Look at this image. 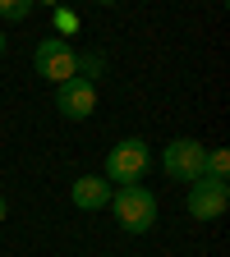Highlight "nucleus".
I'll list each match as a JSON object with an SVG mask.
<instances>
[{
    "label": "nucleus",
    "instance_id": "f257e3e1",
    "mask_svg": "<svg viewBox=\"0 0 230 257\" xmlns=\"http://www.w3.org/2000/svg\"><path fill=\"white\" fill-rule=\"evenodd\" d=\"M147 166H152V147H147L143 138H124V143H115V147L106 152L102 179H106L111 188H129V184H143Z\"/></svg>",
    "mask_w": 230,
    "mask_h": 257
},
{
    "label": "nucleus",
    "instance_id": "f03ea898",
    "mask_svg": "<svg viewBox=\"0 0 230 257\" xmlns=\"http://www.w3.org/2000/svg\"><path fill=\"white\" fill-rule=\"evenodd\" d=\"M111 211L120 220L124 234H147L157 225V193L143 188V184H129V188H115L111 193Z\"/></svg>",
    "mask_w": 230,
    "mask_h": 257
},
{
    "label": "nucleus",
    "instance_id": "7ed1b4c3",
    "mask_svg": "<svg viewBox=\"0 0 230 257\" xmlns=\"http://www.w3.org/2000/svg\"><path fill=\"white\" fill-rule=\"evenodd\" d=\"M74 46L64 42V37H42L37 51H32V69H37L46 83H69L74 78Z\"/></svg>",
    "mask_w": 230,
    "mask_h": 257
},
{
    "label": "nucleus",
    "instance_id": "20e7f679",
    "mask_svg": "<svg viewBox=\"0 0 230 257\" xmlns=\"http://www.w3.org/2000/svg\"><path fill=\"white\" fill-rule=\"evenodd\" d=\"M203 156H207V147L198 138H175V143H166V175L180 179V184L203 179Z\"/></svg>",
    "mask_w": 230,
    "mask_h": 257
},
{
    "label": "nucleus",
    "instance_id": "39448f33",
    "mask_svg": "<svg viewBox=\"0 0 230 257\" xmlns=\"http://www.w3.org/2000/svg\"><path fill=\"white\" fill-rule=\"evenodd\" d=\"M230 207V188L221 179H193L189 184V216L193 220H216Z\"/></svg>",
    "mask_w": 230,
    "mask_h": 257
},
{
    "label": "nucleus",
    "instance_id": "423d86ee",
    "mask_svg": "<svg viewBox=\"0 0 230 257\" xmlns=\"http://www.w3.org/2000/svg\"><path fill=\"white\" fill-rule=\"evenodd\" d=\"M55 101H60V110L69 115V119H88V115L97 110V87L83 83V78H69V83H60Z\"/></svg>",
    "mask_w": 230,
    "mask_h": 257
},
{
    "label": "nucleus",
    "instance_id": "0eeeda50",
    "mask_svg": "<svg viewBox=\"0 0 230 257\" xmlns=\"http://www.w3.org/2000/svg\"><path fill=\"white\" fill-rule=\"evenodd\" d=\"M111 193H115V188H111L102 175H83V179H74L69 198H74L79 211H102V207H111Z\"/></svg>",
    "mask_w": 230,
    "mask_h": 257
},
{
    "label": "nucleus",
    "instance_id": "6e6552de",
    "mask_svg": "<svg viewBox=\"0 0 230 257\" xmlns=\"http://www.w3.org/2000/svg\"><path fill=\"white\" fill-rule=\"evenodd\" d=\"M102 55H97V51H79L74 55V78H83V83H97V74H102Z\"/></svg>",
    "mask_w": 230,
    "mask_h": 257
},
{
    "label": "nucleus",
    "instance_id": "1a4fd4ad",
    "mask_svg": "<svg viewBox=\"0 0 230 257\" xmlns=\"http://www.w3.org/2000/svg\"><path fill=\"white\" fill-rule=\"evenodd\" d=\"M225 175H230V156H225L221 147H212V152L203 156V179H221V184H225Z\"/></svg>",
    "mask_w": 230,
    "mask_h": 257
},
{
    "label": "nucleus",
    "instance_id": "9d476101",
    "mask_svg": "<svg viewBox=\"0 0 230 257\" xmlns=\"http://www.w3.org/2000/svg\"><path fill=\"white\" fill-rule=\"evenodd\" d=\"M32 0H0V19H28Z\"/></svg>",
    "mask_w": 230,
    "mask_h": 257
},
{
    "label": "nucleus",
    "instance_id": "9b49d317",
    "mask_svg": "<svg viewBox=\"0 0 230 257\" xmlns=\"http://www.w3.org/2000/svg\"><path fill=\"white\" fill-rule=\"evenodd\" d=\"M55 28L60 32H79V14L74 10H55Z\"/></svg>",
    "mask_w": 230,
    "mask_h": 257
},
{
    "label": "nucleus",
    "instance_id": "f8f14e48",
    "mask_svg": "<svg viewBox=\"0 0 230 257\" xmlns=\"http://www.w3.org/2000/svg\"><path fill=\"white\" fill-rule=\"evenodd\" d=\"M5 211H10V207H5V198H0V220H5Z\"/></svg>",
    "mask_w": 230,
    "mask_h": 257
},
{
    "label": "nucleus",
    "instance_id": "ddd939ff",
    "mask_svg": "<svg viewBox=\"0 0 230 257\" xmlns=\"http://www.w3.org/2000/svg\"><path fill=\"white\" fill-rule=\"evenodd\" d=\"M0 55H5V32H0Z\"/></svg>",
    "mask_w": 230,
    "mask_h": 257
}]
</instances>
